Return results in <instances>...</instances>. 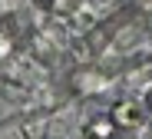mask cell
<instances>
[{
  "label": "cell",
  "mask_w": 152,
  "mask_h": 139,
  "mask_svg": "<svg viewBox=\"0 0 152 139\" xmlns=\"http://www.w3.org/2000/svg\"><path fill=\"white\" fill-rule=\"evenodd\" d=\"M89 136H93V139H109V136H113V119H96V123L89 126Z\"/></svg>",
  "instance_id": "6da1fadb"
},
{
  "label": "cell",
  "mask_w": 152,
  "mask_h": 139,
  "mask_svg": "<svg viewBox=\"0 0 152 139\" xmlns=\"http://www.w3.org/2000/svg\"><path fill=\"white\" fill-rule=\"evenodd\" d=\"M132 106H119V113H116V119L119 123H136V113H129Z\"/></svg>",
  "instance_id": "7a4b0ae2"
}]
</instances>
